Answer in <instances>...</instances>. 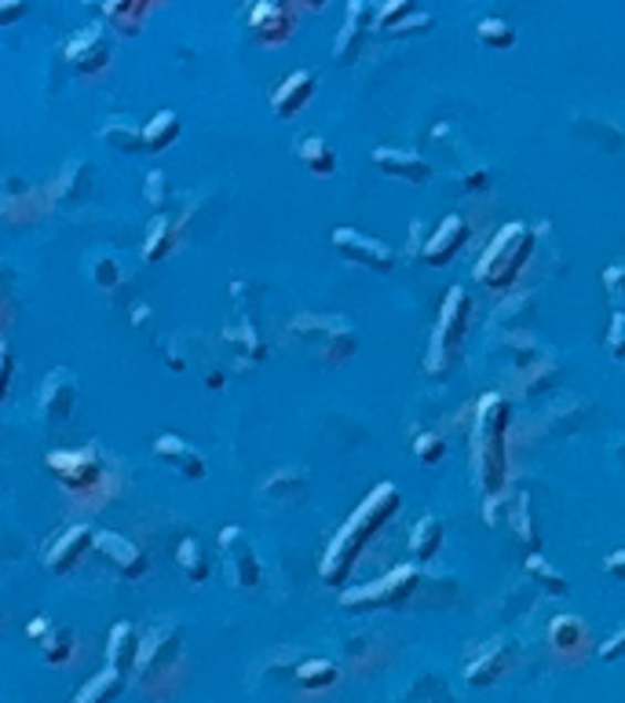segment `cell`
<instances>
[{"mask_svg": "<svg viewBox=\"0 0 625 703\" xmlns=\"http://www.w3.org/2000/svg\"><path fill=\"white\" fill-rule=\"evenodd\" d=\"M403 506V495L395 484H377L374 492L363 498V506L355 509L352 517L344 520V528L333 535V542L326 546V554H322V565H319V576L330 582V587H344L347 579H352V571L358 565V557H363L366 542L374 539V535L388 524L395 514H399Z\"/></svg>", "mask_w": 625, "mask_h": 703, "instance_id": "cell-1", "label": "cell"}, {"mask_svg": "<svg viewBox=\"0 0 625 703\" xmlns=\"http://www.w3.org/2000/svg\"><path fill=\"white\" fill-rule=\"evenodd\" d=\"M509 422H512V403L501 392H487L476 403V425H472V469L476 484L487 498L498 495L504 480H509Z\"/></svg>", "mask_w": 625, "mask_h": 703, "instance_id": "cell-2", "label": "cell"}, {"mask_svg": "<svg viewBox=\"0 0 625 703\" xmlns=\"http://www.w3.org/2000/svg\"><path fill=\"white\" fill-rule=\"evenodd\" d=\"M136 685L139 693L165 703L173 693H179V682L187 674V652H184V634L173 623H158L154 630H147V638H139V652H136Z\"/></svg>", "mask_w": 625, "mask_h": 703, "instance_id": "cell-3", "label": "cell"}, {"mask_svg": "<svg viewBox=\"0 0 625 703\" xmlns=\"http://www.w3.org/2000/svg\"><path fill=\"white\" fill-rule=\"evenodd\" d=\"M534 246H538V238H534L531 228H527V224H520V220L504 224V228L490 238L487 249L476 260V268H472L476 282L487 286V290H494V293L512 290L515 279L523 276V268H527V260H531Z\"/></svg>", "mask_w": 625, "mask_h": 703, "instance_id": "cell-4", "label": "cell"}, {"mask_svg": "<svg viewBox=\"0 0 625 703\" xmlns=\"http://www.w3.org/2000/svg\"><path fill=\"white\" fill-rule=\"evenodd\" d=\"M468 319H472V297H468L461 286H450L447 297H442L439 308V323L431 333V349H428V374H447L461 355V344L468 338Z\"/></svg>", "mask_w": 625, "mask_h": 703, "instance_id": "cell-5", "label": "cell"}, {"mask_svg": "<svg viewBox=\"0 0 625 703\" xmlns=\"http://www.w3.org/2000/svg\"><path fill=\"white\" fill-rule=\"evenodd\" d=\"M420 587V571L417 565H399L392 568L388 576H381L366 587H352L341 593V604L352 612H377V609H395V604L410 601Z\"/></svg>", "mask_w": 625, "mask_h": 703, "instance_id": "cell-6", "label": "cell"}, {"mask_svg": "<svg viewBox=\"0 0 625 703\" xmlns=\"http://www.w3.org/2000/svg\"><path fill=\"white\" fill-rule=\"evenodd\" d=\"M220 550H223V568H227V582H231L235 590H257L263 582V568L257 561V550L249 546L246 531L235 528V524H227L223 535H220Z\"/></svg>", "mask_w": 625, "mask_h": 703, "instance_id": "cell-7", "label": "cell"}, {"mask_svg": "<svg viewBox=\"0 0 625 703\" xmlns=\"http://www.w3.org/2000/svg\"><path fill=\"white\" fill-rule=\"evenodd\" d=\"M48 469L55 473V480L63 484L70 495L92 492V487L103 480L100 455L88 451V447H81V451H52V455H48Z\"/></svg>", "mask_w": 625, "mask_h": 703, "instance_id": "cell-8", "label": "cell"}, {"mask_svg": "<svg viewBox=\"0 0 625 703\" xmlns=\"http://www.w3.org/2000/svg\"><path fill=\"white\" fill-rule=\"evenodd\" d=\"M333 246H336V254L347 257L352 265L377 271V276H388V271L395 268L392 246H384L374 235H363L355 228H333Z\"/></svg>", "mask_w": 625, "mask_h": 703, "instance_id": "cell-9", "label": "cell"}, {"mask_svg": "<svg viewBox=\"0 0 625 703\" xmlns=\"http://www.w3.org/2000/svg\"><path fill=\"white\" fill-rule=\"evenodd\" d=\"M549 645L563 663H585L596 652V638L579 616H556L549 623Z\"/></svg>", "mask_w": 625, "mask_h": 703, "instance_id": "cell-10", "label": "cell"}, {"mask_svg": "<svg viewBox=\"0 0 625 703\" xmlns=\"http://www.w3.org/2000/svg\"><path fill=\"white\" fill-rule=\"evenodd\" d=\"M468 220L461 217V213H450V217L439 220V228L428 235L425 249H420V257H425L428 268H447L454 257L461 254L465 242H468Z\"/></svg>", "mask_w": 625, "mask_h": 703, "instance_id": "cell-11", "label": "cell"}, {"mask_svg": "<svg viewBox=\"0 0 625 703\" xmlns=\"http://www.w3.org/2000/svg\"><path fill=\"white\" fill-rule=\"evenodd\" d=\"M249 27L257 30V38L263 44H285L293 38L296 19L285 0H257L249 11Z\"/></svg>", "mask_w": 625, "mask_h": 703, "instance_id": "cell-12", "label": "cell"}, {"mask_svg": "<svg viewBox=\"0 0 625 703\" xmlns=\"http://www.w3.org/2000/svg\"><path fill=\"white\" fill-rule=\"evenodd\" d=\"M92 550L95 554H103L106 561H111L117 571H122L125 579H139V576H147V554L139 550V546H132L125 535H117V531H95V539H92Z\"/></svg>", "mask_w": 625, "mask_h": 703, "instance_id": "cell-13", "label": "cell"}, {"mask_svg": "<svg viewBox=\"0 0 625 703\" xmlns=\"http://www.w3.org/2000/svg\"><path fill=\"white\" fill-rule=\"evenodd\" d=\"M92 539H95V531L88 528V524H74L70 531H63L44 557L48 571H52V576H66V571H74L84 557H88Z\"/></svg>", "mask_w": 625, "mask_h": 703, "instance_id": "cell-14", "label": "cell"}, {"mask_svg": "<svg viewBox=\"0 0 625 703\" xmlns=\"http://www.w3.org/2000/svg\"><path fill=\"white\" fill-rule=\"evenodd\" d=\"M293 330L296 333H319L322 355H326L330 363H341V360H347V355H355V349H358L355 330H347L341 319H296Z\"/></svg>", "mask_w": 625, "mask_h": 703, "instance_id": "cell-15", "label": "cell"}, {"mask_svg": "<svg viewBox=\"0 0 625 703\" xmlns=\"http://www.w3.org/2000/svg\"><path fill=\"white\" fill-rule=\"evenodd\" d=\"M27 634L38 641L41 657L52 666H66L70 660H74L77 641H74V630L70 627H59V623H52V619H33V623L27 627Z\"/></svg>", "mask_w": 625, "mask_h": 703, "instance_id": "cell-16", "label": "cell"}, {"mask_svg": "<svg viewBox=\"0 0 625 703\" xmlns=\"http://www.w3.org/2000/svg\"><path fill=\"white\" fill-rule=\"evenodd\" d=\"M66 59L81 74H100V70L111 63V41L103 38L100 27H88L66 44Z\"/></svg>", "mask_w": 625, "mask_h": 703, "instance_id": "cell-17", "label": "cell"}, {"mask_svg": "<svg viewBox=\"0 0 625 703\" xmlns=\"http://www.w3.org/2000/svg\"><path fill=\"white\" fill-rule=\"evenodd\" d=\"M77 407V381L70 371H52L41 389V411L52 422H66Z\"/></svg>", "mask_w": 625, "mask_h": 703, "instance_id": "cell-18", "label": "cell"}, {"mask_svg": "<svg viewBox=\"0 0 625 703\" xmlns=\"http://www.w3.org/2000/svg\"><path fill=\"white\" fill-rule=\"evenodd\" d=\"M315 89H319V77L311 74V70H296V74L285 77L282 85H279V92H274V100H271L274 114H279L282 122H290L293 114H300L311 103Z\"/></svg>", "mask_w": 625, "mask_h": 703, "instance_id": "cell-19", "label": "cell"}, {"mask_svg": "<svg viewBox=\"0 0 625 703\" xmlns=\"http://www.w3.org/2000/svg\"><path fill=\"white\" fill-rule=\"evenodd\" d=\"M374 165L381 173H388V176H395V180H406V184H428L431 180V165L420 158V154H410V151L377 147Z\"/></svg>", "mask_w": 625, "mask_h": 703, "instance_id": "cell-20", "label": "cell"}, {"mask_svg": "<svg viewBox=\"0 0 625 703\" xmlns=\"http://www.w3.org/2000/svg\"><path fill=\"white\" fill-rule=\"evenodd\" d=\"M509 666H512L509 645H501V641H490V645L479 652V660H472V663L465 666V682L476 685V689L494 685V682H501L504 674H509Z\"/></svg>", "mask_w": 625, "mask_h": 703, "instance_id": "cell-21", "label": "cell"}, {"mask_svg": "<svg viewBox=\"0 0 625 703\" xmlns=\"http://www.w3.org/2000/svg\"><path fill=\"white\" fill-rule=\"evenodd\" d=\"M154 455H158L162 462H168V466H176V473L187 476V480H201V476H206V458H201L198 451L179 436H168V433L158 436L154 440Z\"/></svg>", "mask_w": 625, "mask_h": 703, "instance_id": "cell-22", "label": "cell"}, {"mask_svg": "<svg viewBox=\"0 0 625 703\" xmlns=\"http://www.w3.org/2000/svg\"><path fill=\"white\" fill-rule=\"evenodd\" d=\"M136 652H139V630L132 623H114L111 634H106V666L114 671L132 674L136 666Z\"/></svg>", "mask_w": 625, "mask_h": 703, "instance_id": "cell-23", "label": "cell"}, {"mask_svg": "<svg viewBox=\"0 0 625 703\" xmlns=\"http://www.w3.org/2000/svg\"><path fill=\"white\" fill-rule=\"evenodd\" d=\"M366 19H369V0H352V4H347L344 33L333 44V52L341 63H352V59L358 55V48H363V33H366Z\"/></svg>", "mask_w": 625, "mask_h": 703, "instance_id": "cell-24", "label": "cell"}, {"mask_svg": "<svg viewBox=\"0 0 625 703\" xmlns=\"http://www.w3.org/2000/svg\"><path fill=\"white\" fill-rule=\"evenodd\" d=\"M179 128H184V122H179L176 111L154 114L150 122L139 128V133H143V151H147V154H162V151H168V147H173V143L179 139Z\"/></svg>", "mask_w": 625, "mask_h": 703, "instance_id": "cell-25", "label": "cell"}, {"mask_svg": "<svg viewBox=\"0 0 625 703\" xmlns=\"http://www.w3.org/2000/svg\"><path fill=\"white\" fill-rule=\"evenodd\" d=\"M125 678H128V674L114 671V666H103L100 674H92L88 682H84V685L77 689L74 703H114L117 696H122Z\"/></svg>", "mask_w": 625, "mask_h": 703, "instance_id": "cell-26", "label": "cell"}, {"mask_svg": "<svg viewBox=\"0 0 625 703\" xmlns=\"http://www.w3.org/2000/svg\"><path fill=\"white\" fill-rule=\"evenodd\" d=\"M176 565L184 568L187 582H206L209 571H212V561H209L206 542H201L198 535H187V539L176 546Z\"/></svg>", "mask_w": 625, "mask_h": 703, "instance_id": "cell-27", "label": "cell"}, {"mask_svg": "<svg viewBox=\"0 0 625 703\" xmlns=\"http://www.w3.org/2000/svg\"><path fill=\"white\" fill-rule=\"evenodd\" d=\"M296 158L304 162L308 173L322 176V180L336 173V151L322 136H304V139H300L296 143Z\"/></svg>", "mask_w": 625, "mask_h": 703, "instance_id": "cell-28", "label": "cell"}, {"mask_svg": "<svg viewBox=\"0 0 625 703\" xmlns=\"http://www.w3.org/2000/svg\"><path fill=\"white\" fill-rule=\"evenodd\" d=\"M442 520L439 517H420L410 531V557L414 561H431L442 550Z\"/></svg>", "mask_w": 625, "mask_h": 703, "instance_id": "cell-29", "label": "cell"}, {"mask_svg": "<svg viewBox=\"0 0 625 703\" xmlns=\"http://www.w3.org/2000/svg\"><path fill=\"white\" fill-rule=\"evenodd\" d=\"M293 678H296L300 689H308V693H322V689L336 685L341 666H336L333 660H304V663H296Z\"/></svg>", "mask_w": 625, "mask_h": 703, "instance_id": "cell-30", "label": "cell"}, {"mask_svg": "<svg viewBox=\"0 0 625 703\" xmlns=\"http://www.w3.org/2000/svg\"><path fill=\"white\" fill-rule=\"evenodd\" d=\"M509 520H512V528H515V539H520L531 554H538V546H542V535H538L531 498H527V495H515L512 506H509Z\"/></svg>", "mask_w": 625, "mask_h": 703, "instance_id": "cell-31", "label": "cell"}, {"mask_svg": "<svg viewBox=\"0 0 625 703\" xmlns=\"http://www.w3.org/2000/svg\"><path fill=\"white\" fill-rule=\"evenodd\" d=\"M173 246H176V224L168 217H158L147 235V242H143V260H147V265H158V260L173 254Z\"/></svg>", "mask_w": 625, "mask_h": 703, "instance_id": "cell-32", "label": "cell"}, {"mask_svg": "<svg viewBox=\"0 0 625 703\" xmlns=\"http://www.w3.org/2000/svg\"><path fill=\"white\" fill-rule=\"evenodd\" d=\"M527 571H531V576H534L538 582H542V587L552 593V598H563V593H567V579H563L560 571L545 561V557H538V554L527 557Z\"/></svg>", "mask_w": 625, "mask_h": 703, "instance_id": "cell-33", "label": "cell"}, {"mask_svg": "<svg viewBox=\"0 0 625 703\" xmlns=\"http://www.w3.org/2000/svg\"><path fill=\"white\" fill-rule=\"evenodd\" d=\"M476 38L483 41L487 48H498V52H504V48L515 44V30L504 19H483L476 27Z\"/></svg>", "mask_w": 625, "mask_h": 703, "instance_id": "cell-34", "label": "cell"}, {"mask_svg": "<svg viewBox=\"0 0 625 703\" xmlns=\"http://www.w3.org/2000/svg\"><path fill=\"white\" fill-rule=\"evenodd\" d=\"M414 11H417V0H384L381 11L374 15V27L392 33L399 22H406V15H414Z\"/></svg>", "mask_w": 625, "mask_h": 703, "instance_id": "cell-35", "label": "cell"}, {"mask_svg": "<svg viewBox=\"0 0 625 703\" xmlns=\"http://www.w3.org/2000/svg\"><path fill=\"white\" fill-rule=\"evenodd\" d=\"M103 139L106 143H114V147H122V151H143V133L139 128H132V125H125V122H111L103 128Z\"/></svg>", "mask_w": 625, "mask_h": 703, "instance_id": "cell-36", "label": "cell"}, {"mask_svg": "<svg viewBox=\"0 0 625 703\" xmlns=\"http://www.w3.org/2000/svg\"><path fill=\"white\" fill-rule=\"evenodd\" d=\"M414 455L425 462V466H436V462H442V455H447V440L436 433H420L414 440Z\"/></svg>", "mask_w": 625, "mask_h": 703, "instance_id": "cell-37", "label": "cell"}, {"mask_svg": "<svg viewBox=\"0 0 625 703\" xmlns=\"http://www.w3.org/2000/svg\"><path fill=\"white\" fill-rule=\"evenodd\" d=\"M604 286H607L611 312H625V271L622 268H607L604 271Z\"/></svg>", "mask_w": 625, "mask_h": 703, "instance_id": "cell-38", "label": "cell"}, {"mask_svg": "<svg viewBox=\"0 0 625 703\" xmlns=\"http://www.w3.org/2000/svg\"><path fill=\"white\" fill-rule=\"evenodd\" d=\"M607 349H611V355H618V360H625V312H611Z\"/></svg>", "mask_w": 625, "mask_h": 703, "instance_id": "cell-39", "label": "cell"}, {"mask_svg": "<svg viewBox=\"0 0 625 703\" xmlns=\"http://www.w3.org/2000/svg\"><path fill=\"white\" fill-rule=\"evenodd\" d=\"M11 378H15V355H11L8 341H0V403L8 400V392H11Z\"/></svg>", "mask_w": 625, "mask_h": 703, "instance_id": "cell-40", "label": "cell"}, {"mask_svg": "<svg viewBox=\"0 0 625 703\" xmlns=\"http://www.w3.org/2000/svg\"><path fill=\"white\" fill-rule=\"evenodd\" d=\"M596 657L604 660V663H618L625 657V627L618 630L615 638H607L604 645H596Z\"/></svg>", "mask_w": 625, "mask_h": 703, "instance_id": "cell-41", "label": "cell"}, {"mask_svg": "<svg viewBox=\"0 0 625 703\" xmlns=\"http://www.w3.org/2000/svg\"><path fill=\"white\" fill-rule=\"evenodd\" d=\"M92 279H95V286H103V290H114V282H117V265H114V260L100 257V260L92 265Z\"/></svg>", "mask_w": 625, "mask_h": 703, "instance_id": "cell-42", "label": "cell"}, {"mask_svg": "<svg viewBox=\"0 0 625 703\" xmlns=\"http://www.w3.org/2000/svg\"><path fill=\"white\" fill-rule=\"evenodd\" d=\"M27 15V0H0V27H15Z\"/></svg>", "mask_w": 625, "mask_h": 703, "instance_id": "cell-43", "label": "cell"}, {"mask_svg": "<svg viewBox=\"0 0 625 703\" xmlns=\"http://www.w3.org/2000/svg\"><path fill=\"white\" fill-rule=\"evenodd\" d=\"M147 201L154 209L165 206V173H150L147 176Z\"/></svg>", "mask_w": 625, "mask_h": 703, "instance_id": "cell-44", "label": "cell"}, {"mask_svg": "<svg viewBox=\"0 0 625 703\" xmlns=\"http://www.w3.org/2000/svg\"><path fill=\"white\" fill-rule=\"evenodd\" d=\"M431 15H414V22H399V27H395L392 33H399V38H406V33H428L431 30Z\"/></svg>", "mask_w": 625, "mask_h": 703, "instance_id": "cell-45", "label": "cell"}, {"mask_svg": "<svg viewBox=\"0 0 625 703\" xmlns=\"http://www.w3.org/2000/svg\"><path fill=\"white\" fill-rule=\"evenodd\" d=\"M604 571H607L611 579L625 582V550H615V554H611L607 561H604Z\"/></svg>", "mask_w": 625, "mask_h": 703, "instance_id": "cell-46", "label": "cell"}, {"mask_svg": "<svg viewBox=\"0 0 625 703\" xmlns=\"http://www.w3.org/2000/svg\"><path fill=\"white\" fill-rule=\"evenodd\" d=\"M468 187H487V173H472V180H468Z\"/></svg>", "mask_w": 625, "mask_h": 703, "instance_id": "cell-47", "label": "cell"}, {"mask_svg": "<svg viewBox=\"0 0 625 703\" xmlns=\"http://www.w3.org/2000/svg\"><path fill=\"white\" fill-rule=\"evenodd\" d=\"M300 4L311 8V11H319V8H326V0H300Z\"/></svg>", "mask_w": 625, "mask_h": 703, "instance_id": "cell-48", "label": "cell"}, {"mask_svg": "<svg viewBox=\"0 0 625 703\" xmlns=\"http://www.w3.org/2000/svg\"><path fill=\"white\" fill-rule=\"evenodd\" d=\"M618 455H622V458H625V451H618Z\"/></svg>", "mask_w": 625, "mask_h": 703, "instance_id": "cell-49", "label": "cell"}]
</instances>
